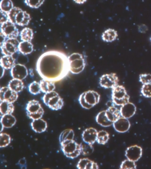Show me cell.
<instances>
[{"mask_svg": "<svg viewBox=\"0 0 151 169\" xmlns=\"http://www.w3.org/2000/svg\"><path fill=\"white\" fill-rule=\"evenodd\" d=\"M32 129L35 133H41L45 132L47 128L46 121L42 118L32 120L30 123Z\"/></svg>", "mask_w": 151, "mask_h": 169, "instance_id": "obj_18", "label": "cell"}, {"mask_svg": "<svg viewBox=\"0 0 151 169\" xmlns=\"http://www.w3.org/2000/svg\"><path fill=\"white\" fill-rule=\"evenodd\" d=\"M26 113L27 116L32 120L42 118L44 110L39 102L36 100L29 101L26 107Z\"/></svg>", "mask_w": 151, "mask_h": 169, "instance_id": "obj_8", "label": "cell"}, {"mask_svg": "<svg viewBox=\"0 0 151 169\" xmlns=\"http://www.w3.org/2000/svg\"><path fill=\"white\" fill-rule=\"evenodd\" d=\"M139 81L143 84L151 83V74L147 73L140 74Z\"/></svg>", "mask_w": 151, "mask_h": 169, "instance_id": "obj_39", "label": "cell"}, {"mask_svg": "<svg viewBox=\"0 0 151 169\" xmlns=\"http://www.w3.org/2000/svg\"><path fill=\"white\" fill-rule=\"evenodd\" d=\"M74 1L76 3L79 4H83L85 3L86 1V0H78V1Z\"/></svg>", "mask_w": 151, "mask_h": 169, "instance_id": "obj_47", "label": "cell"}, {"mask_svg": "<svg viewBox=\"0 0 151 169\" xmlns=\"http://www.w3.org/2000/svg\"><path fill=\"white\" fill-rule=\"evenodd\" d=\"M20 36L22 41L30 42L33 38V31L29 28L25 27L21 31Z\"/></svg>", "mask_w": 151, "mask_h": 169, "instance_id": "obj_30", "label": "cell"}, {"mask_svg": "<svg viewBox=\"0 0 151 169\" xmlns=\"http://www.w3.org/2000/svg\"><path fill=\"white\" fill-rule=\"evenodd\" d=\"M112 89L111 100L116 105L122 106L129 102L130 97L123 85H118Z\"/></svg>", "mask_w": 151, "mask_h": 169, "instance_id": "obj_7", "label": "cell"}, {"mask_svg": "<svg viewBox=\"0 0 151 169\" xmlns=\"http://www.w3.org/2000/svg\"><path fill=\"white\" fill-rule=\"evenodd\" d=\"M141 92L145 97H151V83L143 84L141 88Z\"/></svg>", "mask_w": 151, "mask_h": 169, "instance_id": "obj_37", "label": "cell"}, {"mask_svg": "<svg viewBox=\"0 0 151 169\" xmlns=\"http://www.w3.org/2000/svg\"><path fill=\"white\" fill-rule=\"evenodd\" d=\"M96 120L98 124L104 127H109L113 124L108 118L105 110L101 111L98 113L96 117Z\"/></svg>", "mask_w": 151, "mask_h": 169, "instance_id": "obj_24", "label": "cell"}, {"mask_svg": "<svg viewBox=\"0 0 151 169\" xmlns=\"http://www.w3.org/2000/svg\"><path fill=\"white\" fill-rule=\"evenodd\" d=\"M12 1L10 0H2L0 2V10L8 13L14 7Z\"/></svg>", "mask_w": 151, "mask_h": 169, "instance_id": "obj_33", "label": "cell"}, {"mask_svg": "<svg viewBox=\"0 0 151 169\" xmlns=\"http://www.w3.org/2000/svg\"><path fill=\"white\" fill-rule=\"evenodd\" d=\"M16 119L12 114L1 116L0 123L4 128H10L13 126L16 122Z\"/></svg>", "mask_w": 151, "mask_h": 169, "instance_id": "obj_22", "label": "cell"}, {"mask_svg": "<svg viewBox=\"0 0 151 169\" xmlns=\"http://www.w3.org/2000/svg\"><path fill=\"white\" fill-rule=\"evenodd\" d=\"M1 40L0 44L1 45L4 42H5L7 38L1 32H0Z\"/></svg>", "mask_w": 151, "mask_h": 169, "instance_id": "obj_44", "label": "cell"}, {"mask_svg": "<svg viewBox=\"0 0 151 169\" xmlns=\"http://www.w3.org/2000/svg\"><path fill=\"white\" fill-rule=\"evenodd\" d=\"M1 67V76L0 78H2L5 72V70L4 68H2V67Z\"/></svg>", "mask_w": 151, "mask_h": 169, "instance_id": "obj_46", "label": "cell"}, {"mask_svg": "<svg viewBox=\"0 0 151 169\" xmlns=\"http://www.w3.org/2000/svg\"><path fill=\"white\" fill-rule=\"evenodd\" d=\"M74 133L71 129H66L62 131L59 136L60 143L63 142L73 140Z\"/></svg>", "mask_w": 151, "mask_h": 169, "instance_id": "obj_29", "label": "cell"}, {"mask_svg": "<svg viewBox=\"0 0 151 169\" xmlns=\"http://www.w3.org/2000/svg\"><path fill=\"white\" fill-rule=\"evenodd\" d=\"M40 84L41 92L45 94L54 91L55 88L54 82L46 79H42Z\"/></svg>", "mask_w": 151, "mask_h": 169, "instance_id": "obj_26", "label": "cell"}, {"mask_svg": "<svg viewBox=\"0 0 151 169\" xmlns=\"http://www.w3.org/2000/svg\"><path fill=\"white\" fill-rule=\"evenodd\" d=\"M76 167L78 169L99 168L97 163L87 158L80 159L77 163Z\"/></svg>", "mask_w": 151, "mask_h": 169, "instance_id": "obj_19", "label": "cell"}, {"mask_svg": "<svg viewBox=\"0 0 151 169\" xmlns=\"http://www.w3.org/2000/svg\"><path fill=\"white\" fill-rule=\"evenodd\" d=\"M100 98V96L97 92L89 90L83 92L80 95L78 101L83 108L89 109L99 103Z\"/></svg>", "mask_w": 151, "mask_h": 169, "instance_id": "obj_4", "label": "cell"}, {"mask_svg": "<svg viewBox=\"0 0 151 169\" xmlns=\"http://www.w3.org/2000/svg\"><path fill=\"white\" fill-rule=\"evenodd\" d=\"M28 88L29 92L34 95L39 94L41 92L40 82L35 81L30 83Z\"/></svg>", "mask_w": 151, "mask_h": 169, "instance_id": "obj_34", "label": "cell"}, {"mask_svg": "<svg viewBox=\"0 0 151 169\" xmlns=\"http://www.w3.org/2000/svg\"><path fill=\"white\" fill-rule=\"evenodd\" d=\"M63 153L68 158L73 159L81 153L80 144L74 140L67 141L60 143Z\"/></svg>", "mask_w": 151, "mask_h": 169, "instance_id": "obj_6", "label": "cell"}, {"mask_svg": "<svg viewBox=\"0 0 151 169\" xmlns=\"http://www.w3.org/2000/svg\"><path fill=\"white\" fill-rule=\"evenodd\" d=\"M36 67L37 72L43 79L54 82L63 79L70 72L68 57L56 51L42 54L37 60Z\"/></svg>", "mask_w": 151, "mask_h": 169, "instance_id": "obj_1", "label": "cell"}, {"mask_svg": "<svg viewBox=\"0 0 151 169\" xmlns=\"http://www.w3.org/2000/svg\"><path fill=\"white\" fill-rule=\"evenodd\" d=\"M0 24L9 20L8 13L0 10Z\"/></svg>", "mask_w": 151, "mask_h": 169, "instance_id": "obj_43", "label": "cell"}, {"mask_svg": "<svg viewBox=\"0 0 151 169\" xmlns=\"http://www.w3.org/2000/svg\"><path fill=\"white\" fill-rule=\"evenodd\" d=\"M8 87L12 90L18 93L22 91L24 85L22 80L13 78L9 81Z\"/></svg>", "mask_w": 151, "mask_h": 169, "instance_id": "obj_25", "label": "cell"}, {"mask_svg": "<svg viewBox=\"0 0 151 169\" xmlns=\"http://www.w3.org/2000/svg\"><path fill=\"white\" fill-rule=\"evenodd\" d=\"M29 72L30 76L33 77L34 76V73L33 72V70L32 68H30L29 69Z\"/></svg>", "mask_w": 151, "mask_h": 169, "instance_id": "obj_48", "label": "cell"}, {"mask_svg": "<svg viewBox=\"0 0 151 169\" xmlns=\"http://www.w3.org/2000/svg\"><path fill=\"white\" fill-rule=\"evenodd\" d=\"M8 14L10 21L20 26L27 25L31 19L28 13L18 7H14Z\"/></svg>", "mask_w": 151, "mask_h": 169, "instance_id": "obj_2", "label": "cell"}, {"mask_svg": "<svg viewBox=\"0 0 151 169\" xmlns=\"http://www.w3.org/2000/svg\"><path fill=\"white\" fill-rule=\"evenodd\" d=\"M28 71L23 65L17 63L11 69L10 74L13 78L22 80L28 75Z\"/></svg>", "mask_w": 151, "mask_h": 169, "instance_id": "obj_13", "label": "cell"}, {"mask_svg": "<svg viewBox=\"0 0 151 169\" xmlns=\"http://www.w3.org/2000/svg\"><path fill=\"white\" fill-rule=\"evenodd\" d=\"M16 59L13 55H3L0 59L1 67L5 70L11 69L16 64Z\"/></svg>", "mask_w": 151, "mask_h": 169, "instance_id": "obj_21", "label": "cell"}, {"mask_svg": "<svg viewBox=\"0 0 151 169\" xmlns=\"http://www.w3.org/2000/svg\"><path fill=\"white\" fill-rule=\"evenodd\" d=\"M70 72L74 74H78L84 70L86 62L83 55L78 53H74L68 57Z\"/></svg>", "mask_w": 151, "mask_h": 169, "instance_id": "obj_3", "label": "cell"}, {"mask_svg": "<svg viewBox=\"0 0 151 169\" xmlns=\"http://www.w3.org/2000/svg\"><path fill=\"white\" fill-rule=\"evenodd\" d=\"M150 41H151V37H150Z\"/></svg>", "mask_w": 151, "mask_h": 169, "instance_id": "obj_49", "label": "cell"}, {"mask_svg": "<svg viewBox=\"0 0 151 169\" xmlns=\"http://www.w3.org/2000/svg\"><path fill=\"white\" fill-rule=\"evenodd\" d=\"M14 110V106L13 104L6 101H0V112L1 115L12 114Z\"/></svg>", "mask_w": 151, "mask_h": 169, "instance_id": "obj_28", "label": "cell"}, {"mask_svg": "<svg viewBox=\"0 0 151 169\" xmlns=\"http://www.w3.org/2000/svg\"><path fill=\"white\" fill-rule=\"evenodd\" d=\"M21 169H26L27 168V163L26 159L25 157L20 158L16 164Z\"/></svg>", "mask_w": 151, "mask_h": 169, "instance_id": "obj_41", "label": "cell"}, {"mask_svg": "<svg viewBox=\"0 0 151 169\" xmlns=\"http://www.w3.org/2000/svg\"><path fill=\"white\" fill-rule=\"evenodd\" d=\"M106 105L108 107L116 105L112 100L106 103Z\"/></svg>", "mask_w": 151, "mask_h": 169, "instance_id": "obj_45", "label": "cell"}, {"mask_svg": "<svg viewBox=\"0 0 151 169\" xmlns=\"http://www.w3.org/2000/svg\"><path fill=\"white\" fill-rule=\"evenodd\" d=\"M98 131L95 128L90 127L85 129L82 134V138L86 143L93 145L96 141Z\"/></svg>", "mask_w": 151, "mask_h": 169, "instance_id": "obj_15", "label": "cell"}, {"mask_svg": "<svg viewBox=\"0 0 151 169\" xmlns=\"http://www.w3.org/2000/svg\"><path fill=\"white\" fill-rule=\"evenodd\" d=\"M32 44L29 41H22L19 43L18 51L21 53L27 55L31 53L33 51Z\"/></svg>", "mask_w": 151, "mask_h": 169, "instance_id": "obj_27", "label": "cell"}, {"mask_svg": "<svg viewBox=\"0 0 151 169\" xmlns=\"http://www.w3.org/2000/svg\"><path fill=\"white\" fill-rule=\"evenodd\" d=\"M18 97V93L8 87H3L0 89V101H6L13 103L17 100Z\"/></svg>", "mask_w": 151, "mask_h": 169, "instance_id": "obj_12", "label": "cell"}, {"mask_svg": "<svg viewBox=\"0 0 151 169\" xmlns=\"http://www.w3.org/2000/svg\"><path fill=\"white\" fill-rule=\"evenodd\" d=\"M142 148L137 145L127 147L125 151V156L127 159L134 162L137 161L142 155Z\"/></svg>", "mask_w": 151, "mask_h": 169, "instance_id": "obj_14", "label": "cell"}, {"mask_svg": "<svg viewBox=\"0 0 151 169\" xmlns=\"http://www.w3.org/2000/svg\"><path fill=\"white\" fill-rule=\"evenodd\" d=\"M119 110L121 116L128 119L135 114L136 108L134 104L129 102L121 106Z\"/></svg>", "mask_w": 151, "mask_h": 169, "instance_id": "obj_17", "label": "cell"}, {"mask_svg": "<svg viewBox=\"0 0 151 169\" xmlns=\"http://www.w3.org/2000/svg\"><path fill=\"white\" fill-rule=\"evenodd\" d=\"M44 0H25V3L30 7L37 8L40 6L44 3Z\"/></svg>", "mask_w": 151, "mask_h": 169, "instance_id": "obj_38", "label": "cell"}, {"mask_svg": "<svg viewBox=\"0 0 151 169\" xmlns=\"http://www.w3.org/2000/svg\"><path fill=\"white\" fill-rule=\"evenodd\" d=\"M118 36L117 31L115 29L108 28L105 30L102 33L101 38L105 42H112L115 40Z\"/></svg>", "mask_w": 151, "mask_h": 169, "instance_id": "obj_20", "label": "cell"}, {"mask_svg": "<svg viewBox=\"0 0 151 169\" xmlns=\"http://www.w3.org/2000/svg\"><path fill=\"white\" fill-rule=\"evenodd\" d=\"M138 31L142 33H145L148 30L147 26L145 24L141 23L137 25Z\"/></svg>", "mask_w": 151, "mask_h": 169, "instance_id": "obj_42", "label": "cell"}, {"mask_svg": "<svg viewBox=\"0 0 151 169\" xmlns=\"http://www.w3.org/2000/svg\"><path fill=\"white\" fill-rule=\"evenodd\" d=\"M81 146V153L84 156H88L92 154L94 151L93 145L84 143H80Z\"/></svg>", "mask_w": 151, "mask_h": 169, "instance_id": "obj_32", "label": "cell"}, {"mask_svg": "<svg viewBox=\"0 0 151 169\" xmlns=\"http://www.w3.org/2000/svg\"><path fill=\"white\" fill-rule=\"evenodd\" d=\"M42 99L44 104L53 110L61 109L64 105L63 99L54 91L45 93Z\"/></svg>", "mask_w": 151, "mask_h": 169, "instance_id": "obj_5", "label": "cell"}, {"mask_svg": "<svg viewBox=\"0 0 151 169\" xmlns=\"http://www.w3.org/2000/svg\"><path fill=\"white\" fill-rule=\"evenodd\" d=\"M19 42L17 38H7L0 45L2 53L4 55H13L18 51Z\"/></svg>", "mask_w": 151, "mask_h": 169, "instance_id": "obj_9", "label": "cell"}, {"mask_svg": "<svg viewBox=\"0 0 151 169\" xmlns=\"http://www.w3.org/2000/svg\"><path fill=\"white\" fill-rule=\"evenodd\" d=\"M119 82L116 74L111 73L102 75L99 78V84L104 88L112 89L118 85Z\"/></svg>", "mask_w": 151, "mask_h": 169, "instance_id": "obj_10", "label": "cell"}, {"mask_svg": "<svg viewBox=\"0 0 151 169\" xmlns=\"http://www.w3.org/2000/svg\"><path fill=\"white\" fill-rule=\"evenodd\" d=\"M11 142L10 136L6 133L1 132L0 134V147L3 148L8 146Z\"/></svg>", "mask_w": 151, "mask_h": 169, "instance_id": "obj_35", "label": "cell"}, {"mask_svg": "<svg viewBox=\"0 0 151 169\" xmlns=\"http://www.w3.org/2000/svg\"><path fill=\"white\" fill-rule=\"evenodd\" d=\"M16 61H17V63L24 65L28 61V58L26 55L20 53L18 55Z\"/></svg>", "mask_w": 151, "mask_h": 169, "instance_id": "obj_40", "label": "cell"}, {"mask_svg": "<svg viewBox=\"0 0 151 169\" xmlns=\"http://www.w3.org/2000/svg\"><path fill=\"white\" fill-rule=\"evenodd\" d=\"M109 134L106 131L102 130L98 132L96 141L100 144L105 145L108 142Z\"/></svg>", "mask_w": 151, "mask_h": 169, "instance_id": "obj_31", "label": "cell"}, {"mask_svg": "<svg viewBox=\"0 0 151 169\" xmlns=\"http://www.w3.org/2000/svg\"><path fill=\"white\" fill-rule=\"evenodd\" d=\"M120 168L121 169H136V165L135 162L127 159L122 162L120 165Z\"/></svg>", "mask_w": 151, "mask_h": 169, "instance_id": "obj_36", "label": "cell"}, {"mask_svg": "<svg viewBox=\"0 0 151 169\" xmlns=\"http://www.w3.org/2000/svg\"><path fill=\"white\" fill-rule=\"evenodd\" d=\"M0 25V32L7 38H17L19 33L15 24L9 20Z\"/></svg>", "mask_w": 151, "mask_h": 169, "instance_id": "obj_11", "label": "cell"}, {"mask_svg": "<svg viewBox=\"0 0 151 169\" xmlns=\"http://www.w3.org/2000/svg\"><path fill=\"white\" fill-rule=\"evenodd\" d=\"M105 112L108 119L113 123L121 116L120 110L115 106L108 107Z\"/></svg>", "mask_w": 151, "mask_h": 169, "instance_id": "obj_23", "label": "cell"}, {"mask_svg": "<svg viewBox=\"0 0 151 169\" xmlns=\"http://www.w3.org/2000/svg\"><path fill=\"white\" fill-rule=\"evenodd\" d=\"M112 125L114 129L117 132L121 133L127 131L130 126L128 119L122 116L114 122Z\"/></svg>", "mask_w": 151, "mask_h": 169, "instance_id": "obj_16", "label": "cell"}]
</instances>
